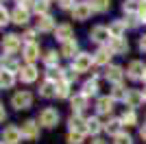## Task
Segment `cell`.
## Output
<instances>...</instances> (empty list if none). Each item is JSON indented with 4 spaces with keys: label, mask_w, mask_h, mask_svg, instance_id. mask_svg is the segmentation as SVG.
Listing matches in <instances>:
<instances>
[{
    "label": "cell",
    "mask_w": 146,
    "mask_h": 144,
    "mask_svg": "<svg viewBox=\"0 0 146 144\" xmlns=\"http://www.w3.org/2000/svg\"><path fill=\"white\" fill-rule=\"evenodd\" d=\"M22 135H24L29 142L39 138V125H37L35 120H26L24 125H22Z\"/></svg>",
    "instance_id": "5b68a950"
},
{
    "label": "cell",
    "mask_w": 146,
    "mask_h": 144,
    "mask_svg": "<svg viewBox=\"0 0 146 144\" xmlns=\"http://www.w3.org/2000/svg\"><path fill=\"white\" fill-rule=\"evenodd\" d=\"M55 37L59 39V42H70V39H74L72 37V26L70 24H61V26H57V31H55Z\"/></svg>",
    "instance_id": "5bb4252c"
},
{
    "label": "cell",
    "mask_w": 146,
    "mask_h": 144,
    "mask_svg": "<svg viewBox=\"0 0 146 144\" xmlns=\"http://www.w3.org/2000/svg\"><path fill=\"white\" fill-rule=\"evenodd\" d=\"M120 120H122V125H127V127H135V125H137V116H135V111H133V109L124 111Z\"/></svg>",
    "instance_id": "83f0119b"
},
{
    "label": "cell",
    "mask_w": 146,
    "mask_h": 144,
    "mask_svg": "<svg viewBox=\"0 0 146 144\" xmlns=\"http://www.w3.org/2000/svg\"><path fill=\"white\" fill-rule=\"evenodd\" d=\"M137 15H140V22H144V24H146V0H142V2H140Z\"/></svg>",
    "instance_id": "ab89813d"
},
{
    "label": "cell",
    "mask_w": 146,
    "mask_h": 144,
    "mask_svg": "<svg viewBox=\"0 0 146 144\" xmlns=\"http://www.w3.org/2000/svg\"><path fill=\"white\" fill-rule=\"evenodd\" d=\"M140 2H142V0H124L122 9H124V11H129V13H133L135 9H140Z\"/></svg>",
    "instance_id": "836d02e7"
},
{
    "label": "cell",
    "mask_w": 146,
    "mask_h": 144,
    "mask_svg": "<svg viewBox=\"0 0 146 144\" xmlns=\"http://www.w3.org/2000/svg\"><path fill=\"white\" fill-rule=\"evenodd\" d=\"M90 5L94 11H107L111 7V0H90Z\"/></svg>",
    "instance_id": "f546056e"
},
{
    "label": "cell",
    "mask_w": 146,
    "mask_h": 144,
    "mask_svg": "<svg viewBox=\"0 0 146 144\" xmlns=\"http://www.w3.org/2000/svg\"><path fill=\"white\" fill-rule=\"evenodd\" d=\"M24 42L26 44H33V42H35V31H26V33H24Z\"/></svg>",
    "instance_id": "b9f144b4"
},
{
    "label": "cell",
    "mask_w": 146,
    "mask_h": 144,
    "mask_svg": "<svg viewBox=\"0 0 146 144\" xmlns=\"http://www.w3.org/2000/svg\"><path fill=\"white\" fill-rule=\"evenodd\" d=\"M37 29L42 31V33L57 31L55 29V18H52V15H39V20H37Z\"/></svg>",
    "instance_id": "2e32d148"
},
{
    "label": "cell",
    "mask_w": 146,
    "mask_h": 144,
    "mask_svg": "<svg viewBox=\"0 0 146 144\" xmlns=\"http://www.w3.org/2000/svg\"><path fill=\"white\" fill-rule=\"evenodd\" d=\"M76 50H79V44H76V39H70V42H66L63 46H61V53L63 57H74L76 55Z\"/></svg>",
    "instance_id": "7402d4cb"
},
{
    "label": "cell",
    "mask_w": 146,
    "mask_h": 144,
    "mask_svg": "<svg viewBox=\"0 0 146 144\" xmlns=\"http://www.w3.org/2000/svg\"><path fill=\"white\" fill-rule=\"evenodd\" d=\"M22 46V39H20V35H5V39H2V48H5L9 55L18 53V48Z\"/></svg>",
    "instance_id": "52a82bcc"
},
{
    "label": "cell",
    "mask_w": 146,
    "mask_h": 144,
    "mask_svg": "<svg viewBox=\"0 0 146 144\" xmlns=\"http://www.w3.org/2000/svg\"><path fill=\"white\" fill-rule=\"evenodd\" d=\"M92 144H107V142H105V140H94Z\"/></svg>",
    "instance_id": "7dc6e473"
},
{
    "label": "cell",
    "mask_w": 146,
    "mask_h": 144,
    "mask_svg": "<svg viewBox=\"0 0 146 144\" xmlns=\"http://www.w3.org/2000/svg\"><path fill=\"white\" fill-rule=\"evenodd\" d=\"M13 83H15V77H13V72L2 70V77H0V85H2V90H11Z\"/></svg>",
    "instance_id": "cb8c5ba5"
},
{
    "label": "cell",
    "mask_w": 146,
    "mask_h": 144,
    "mask_svg": "<svg viewBox=\"0 0 146 144\" xmlns=\"http://www.w3.org/2000/svg\"><path fill=\"white\" fill-rule=\"evenodd\" d=\"M33 11H35L37 15H48V0H35Z\"/></svg>",
    "instance_id": "f1b7e54d"
},
{
    "label": "cell",
    "mask_w": 146,
    "mask_h": 144,
    "mask_svg": "<svg viewBox=\"0 0 146 144\" xmlns=\"http://www.w3.org/2000/svg\"><path fill=\"white\" fill-rule=\"evenodd\" d=\"M116 144H133V140H131L129 133H118L116 135Z\"/></svg>",
    "instance_id": "f35d334b"
},
{
    "label": "cell",
    "mask_w": 146,
    "mask_h": 144,
    "mask_svg": "<svg viewBox=\"0 0 146 144\" xmlns=\"http://www.w3.org/2000/svg\"><path fill=\"white\" fill-rule=\"evenodd\" d=\"M68 92H70V83H66V81H59V85H57V96H59V98H66Z\"/></svg>",
    "instance_id": "e575fe53"
},
{
    "label": "cell",
    "mask_w": 146,
    "mask_h": 144,
    "mask_svg": "<svg viewBox=\"0 0 146 144\" xmlns=\"http://www.w3.org/2000/svg\"><path fill=\"white\" fill-rule=\"evenodd\" d=\"M96 92H98V81H96V79H92V81H85V85H83V92H81V94L90 98V96H94Z\"/></svg>",
    "instance_id": "d4e9b609"
},
{
    "label": "cell",
    "mask_w": 146,
    "mask_h": 144,
    "mask_svg": "<svg viewBox=\"0 0 146 144\" xmlns=\"http://www.w3.org/2000/svg\"><path fill=\"white\" fill-rule=\"evenodd\" d=\"M68 144H83V133L70 131L68 133Z\"/></svg>",
    "instance_id": "8d00e7d4"
},
{
    "label": "cell",
    "mask_w": 146,
    "mask_h": 144,
    "mask_svg": "<svg viewBox=\"0 0 146 144\" xmlns=\"http://www.w3.org/2000/svg\"><path fill=\"white\" fill-rule=\"evenodd\" d=\"M74 79H76V72H74V68H70V70H63V77H61V81H66V83H72Z\"/></svg>",
    "instance_id": "74e56055"
},
{
    "label": "cell",
    "mask_w": 146,
    "mask_h": 144,
    "mask_svg": "<svg viewBox=\"0 0 146 144\" xmlns=\"http://www.w3.org/2000/svg\"><path fill=\"white\" fill-rule=\"evenodd\" d=\"M111 48H100L96 55H94V63H98V66H105V63H109L111 59Z\"/></svg>",
    "instance_id": "d6986e66"
},
{
    "label": "cell",
    "mask_w": 146,
    "mask_h": 144,
    "mask_svg": "<svg viewBox=\"0 0 146 144\" xmlns=\"http://www.w3.org/2000/svg\"><path fill=\"white\" fill-rule=\"evenodd\" d=\"M105 77L109 79L111 83L120 85L122 77H124V72H122V68H120V66H107V70H105Z\"/></svg>",
    "instance_id": "4fadbf2b"
},
{
    "label": "cell",
    "mask_w": 146,
    "mask_h": 144,
    "mask_svg": "<svg viewBox=\"0 0 146 144\" xmlns=\"http://www.w3.org/2000/svg\"><path fill=\"white\" fill-rule=\"evenodd\" d=\"M37 77H39V72H37V68L33 66V63H29V66H24L20 70V79H22L24 83H33Z\"/></svg>",
    "instance_id": "7c38bea8"
},
{
    "label": "cell",
    "mask_w": 146,
    "mask_h": 144,
    "mask_svg": "<svg viewBox=\"0 0 146 144\" xmlns=\"http://www.w3.org/2000/svg\"><path fill=\"white\" fill-rule=\"evenodd\" d=\"M92 63H94V57H92V55H87V53H81V55H76V57H74L72 68H74V72H87V70L92 68Z\"/></svg>",
    "instance_id": "277c9868"
},
{
    "label": "cell",
    "mask_w": 146,
    "mask_h": 144,
    "mask_svg": "<svg viewBox=\"0 0 146 144\" xmlns=\"http://www.w3.org/2000/svg\"><path fill=\"white\" fill-rule=\"evenodd\" d=\"M120 127H122V120H109V122L105 125V131L111 133V135L116 138L118 133H122V131H120Z\"/></svg>",
    "instance_id": "4316f807"
},
{
    "label": "cell",
    "mask_w": 146,
    "mask_h": 144,
    "mask_svg": "<svg viewBox=\"0 0 146 144\" xmlns=\"http://www.w3.org/2000/svg\"><path fill=\"white\" fill-rule=\"evenodd\" d=\"M100 129H103V127H100L98 118H90V120H87V131H90V133H98Z\"/></svg>",
    "instance_id": "d590c367"
},
{
    "label": "cell",
    "mask_w": 146,
    "mask_h": 144,
    "mask_svg": "<svg viewBox=\"0 0 146 144\" xmlns=\"http://www.w3.org/2000/svg\"><path fill=\"white\" fill-rule=\"evenodd\" d=\"M29 5H35V0H18V7H29Z\"/></svg>",
    "instance_id": "ee69618b"
},
{
    "label": "cell",
    "mask_w": 146,
    "mask_h": 144,
    "mask_svg": "<svg viewBox=\"0 0 146 144\" xmlns=\"http://www.w3.org/2000/svg\"><path fill=\"white\" fill-rule=\"evenodd\" d=\"M11 22H15V24H26L29 22V9H24V7H15L13 9V13H11Z\"/></svg>",
    "instance_id": "9a60e30c"
},
{
    "label": "cell",
    "mask_w": 146,
    "mask_h": 144,
    "mask_svg": "<svg viewBox=\"0 0 146 144\" xmlns=\"http://www.w3.org/2000/svg\"><path fill=\"white\" fill-rule=\"evenodd\" d=\"M0 18H2V20H0V22H2V26H5L7 22H11V20H9V18H11V13L5 9V5H2V9H0Z\"/></svg>",
    "instance_id": "60d3db41"
},
{
    "label": "cell",
    "mask_w": 146,
    "mask_h": 144,
    "mask_svg": "<svg viewBox=\"0 0 146 144\" xmlns=\"http://www.w3.org/2000/svg\"><path fill=\"white\" fill-rule=\"evenodd\" d=\"M59 2H61V9H74V7H76L74 0H59Z\"/></svg>",
    "instance_id": "7bdbcfd3"
},
{
    "label": "cell",
    "mask_w": 146,
    "mask_h": 144,
    "mask_svg": "<svg viewBox=\"0 0 146 144\" xmlns=\"http://www.w3.org/2000/svg\"><path fill=\"white\" fill-rule=\"evenodd\" d=\"M68 125H70V131H76V133H85L87 131V120L83 118V116H70V120H68Z\"/></svg>",
    "instance_id": "9c48e42d"
},
{
    "label": "cell",
    "mask_w": 146,
    "mask_h": 144,
    "mask_svg": "<svg viewBox=\"0 0 146 144\" xmlns=\"http://www.w3.org/2000/svg\"><path fill=\"white\" fill-rule=\"evenodd\" d=\"M92 11L94 9H92L90 2H76V7L72 9V18L74 20H87L92 15Z\"/></svg>",
    "instance_id": "8992f818"
},
{
    "label": "cell",
    "mask_w": 146,
    "mask_h": 144,
    "mask_svg": "<svg viewBox=\"0 0 146 144\" xmlns=\"http://www.w3.org/2000/svg\"><path fill=\"white\" fill-rule=\"evenodd\" d=\"M109 37H111V31L107 29V26H94V29H92V39L96 44L109 42Z\"/></svg>",
    "instance_id": "ba28073f"
},
{
    "label": "cell",
    "mask_w": 146,
    "mask_h": 144,
    "mask_svg": "<svg viewBox=\"0 0 146 144\" xmlns=\"http://www.w3.org/2000/svg\"><path fill=\"white\" fill-rule=\"evenodd\" d=\"M127 94L129 92L124 90L122 85H116V87L111 90V98H113V101H127Z\"/></svg>",
    "instance_id": "4dcf8cb0"
},
{
    "label": "cell",
    "mask_w": 146,
    "mask_h": 144,
    "mask_svg": "<svg viewBox=\"0 0 146 144\" xmlns=\"http://www.w3.org/2000/svg\"><path fill=\"white\" fill-rule=\"evenodd\" d=\"M111 53L113 55H122V53H127L129 50V44L124 42V37H122V39H111Z\"/></svg>",
    "instance_id": "603a6c76"
},
{
    "label": "cell",
    "mask_w": 146,
    "mask_h": 144,
    "mask_svg": "<svg viewBox=\"0 0 146 144\" xmlns=\"http://www.w3.org/2000/svg\"><path fill=\"white\" fill-rule=\"evenodd\" d=\"M144 98H146V92H144Z\"/></svg>",
    "instance_id": "c3c4849f"
},
{
    "label": "cell",
    "mask_w": 146,
    "mask_h": 144,
    "mask_svg": "<svg viewBox=\"0 0 146 144\" xmlns=\"http://www.w3.org/2000/svg\"><path fill=\"white\" fill-rule=\"evenodd\" d=\"M127 74H129V79H144V74H146L144 63H142V61H131Z\"/></svg>",
    "instance_id": "30bf717a"
},
{
    "label": "cell",
    "mask_w": 146,
    "mask_h": 144,
    "mask_svg": "<svg viewBox=\"0 0 146 144\" xmlns=\"http://www.w3.org/2000/svg\"><path fill=\"white\" fill-rule=\"evenodd\" d=\"M22 138H24V135H22V129H18L15 125H9L5 131H2V144H20Z\"/></svg>",
    "instance_id": "3957f363"
},
{
    "label": "cell",
    "mask_w": 146,
    "mask_h": 144,
    "mask_svg": "<svg viewBox=\"0 0 146 144\" xmlns=\"http://www.w3.org/2000/svg\"><path fill=\"white\" fill-rule=\"evenodd\" d=\"M31 105H33V96H31V92H15L11 98V107L18 109V111H22V109H29Z\"/></svg>",
    "instance_id": "6da1fadb"
},
{
    "label": "cell",
    "mask_w": 146,
    "mask_h": 144,
    "mask_svg": "<svg viewBox=\"0 0 146 144\" xmlns=\"http://www.w3.org/2000/svg\"><path fill=\"white\" fill-rule=\"evenodd\" d=\"M85 103H87V96L79 94L72 98V109H76V111H81V109H85Z\"/></svg>",
    "instance_id": "1f68e13d"
},
{
    "label": "cell",
    "mask_w": 146,
    "mask_h": 144,
    "mask_svg": "<svg viewBox=\"0 0 146 144\" xmlns=\"http://www.w3.org/2000/svg\"><path fill=\"white\" fill-rule=\"evenodd\" d=\"M37 122L42 127H55L57 122H59V111H57L55 107H46V109H42L39 111V118H37Z\"/></svg>",
    "instance_id": "7a4b0ae2"
},
{
    "label": "cell",
    "mask_w": 146,
    "mask_h": 144,
    "mask_svg": "<svg viewBox=\"0 0 146 144\" xmlns=\"http://www.w3.org/2000/svg\"><path fill=\"white\" fill-rule=\"evenodd\" d=\"M146 98H144V92H140V90H129V94H127V105L129 107H140L142 103H144Z\"/></svg>",
    "instance_id": "8fae6325"
},
{
    "label": "cell",
    "mask_w": 146,
    "mask_h": 144,
    "mask_svg": "<svg viewBox=\"0 0 146 144\" xmlns=\"http://www.w3.org/2000/svg\"><path fill=\"white\" fill-rule=\"evenodd\" d=\"M39 94H42L44 98L57 96V83H55V81H44V85L39 87Z\"/></svg>",
    "instance_id": "44dd1931"
},
{
    "label": "cell",
    "mask_w": 146,
    "mask_h": 144,
    "mask_svg": "<svg viewBox=\"0 0 146 144\" xmlns=\"http://www.w3.org/2000/svg\"><path fill=\"white\" fill-rule=\"evenodd\" d=\"M96 109L100 111V114H109L111 109H113V98H111V96H103V98H98Z\"/></svg>",
    "instance_id": "ffe728a7"
},
{
    "label": "cell",
    "mask_w": 146,
    "mask_h": 144,
    "mask_svg": "<svg viewBox=\"0 0 146 144\" xmlns=\"http://www.w3.org/2000/svg\"><path fill=\"white\" fill-rule=\"evenodd\" d=\"M22 55H24V59L29 61V63H33V61L39 57V46H37L35 42H33V44H24V50H22Z\"/></svg>",
    "instance_id": "e0dca14e"
},
{
    "label": "cell",
    "mask_w": 146,
    "mask_h": 144,
    "mask_svg": "<svg viewBox=\"0 0 146 144\" xmlns=\"http://www.w3.org/2000/svg\"><path fill=\"white\" fill-rule=\"evenodd\" d=\"M44 61L48 63L50 68H57V61H59V55L55 53V50H48V53L44 55Z\"/></svg>",
    "instance_id": "d6a6232c"
},
{
    "label": "cell",
    "mask_w": 146,
    "mask_h": 144,
    "mask_svg": "<svg viewBox=\"0 0 146 144\" xmlns=\"http://www.w3.org/2000/svg\"><path fill=\"white\" fill-rule=\"evenodd\" d=\"M140 50H144V53H146V35L140 37Z\"/></svg>",
    "instance_id": "f6af8a7d"
},
{
    "label": "cell",
    "mask_w": 146,
    "mask_h": 144,
    "mask_svg": "<svg viewBox=\"0 0 146 144\" xmlns=\"http://www.w3.org/2000/svg\"><path fill=\"white\" fill-rule=\"evenodd\" d=\"M2 70H7V72H15V70H18V61L13 59L11 55H5V57H2Z\"/></svg>",
    "instance_id": "484cf974"
},
{
    "label": "cell",
    "mask_w": 146,
    "mask_h": 144,
    "mask_svg": "<svg viewBox=\"0 0 146 144\" xmlns=\"http://www.w3.org/2000/svg\"><path fill=\"white\" fill-rule=\"evenodd\" d=\"M140 135H142V138L146 140V127H142V131H140Z\"/></svg>",
    "instance_id": "bcb514c9"
},
{
    "label": "cell",
    "mask_w": 146,
    "mask_h": 144,
    "mask_svg": "<svg viewBox=\"0 0 146 144\" xmlns=\"http://www.w3.org/2000/svg\"><path fill=\"white\" fill-rule=\"evenodd\" d=\"M109 31H111V39H122L124 31H127V22H124V20H116V22L109 26Z\"/></svg>",
    "instance_id": "ac0fdd59"
}]
</instances>
